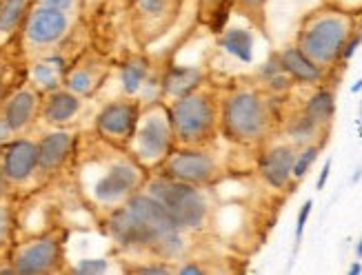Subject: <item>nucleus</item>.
<instances>
[{
	"mask_svg": "<svg viewBox=\"0 0 362 275\" xmlns=\"http://www.w3.org/2000/svg\"><path fill=\"white\" fill-rule=\"evenodd\" d=\"M182 9V0H136L132 9L134 38L140 47L156 42L174 27Z\"/></svg>",
	"mask_w": 362,
	"mask_h": 275,
	"instance_id": "nucleus-14",
	"label": "nucleus"
},
{
	"mask_svg": "<svg viewBox=\"0 0 362 275\" xmlns=\"http://www.w3.org/2000/svg\"><path fill=\"white\" fill-rule=\"evenodd\" d=\"M13 138V134H11V129L7 127V122H5V118L0 116V153H3V149H5V144L9 142Z\"/></svg>",
	"mask_w": 362,
	"mask_h": 275,
	"instance_id": "nucleus-40",
	"label": "nucleus"
},
{
	"mask_svg": "<svg viewBox=\"0 0 362 275\" xmlns=\"http://www.w3.org/2000/svg\"><path fill=\"white\" fill-rule=\"evenodd\" d=\"M107 0H83V21H89L91 16H96L103 7H105Z\"/></svg>",
	"mask_w": 362,
	"mask_h": 275,
	"instance_id": "nucleus-38",
	"label": "nucleus"
},
{
	"mask_svg": "<svg viewBox=\"0 0 362 275\" xmlns=\"http://www.w3.org/2000/svg\"><path fill=\"white\" fill-rule=\"evenodd\" d=\"M27 78V62L18 49V42H9L0 47V105L7 98V93L21 85Z\"/></svg>",
	"mask_w": 362,
	"mask_h": 275,
	"instance_id": "nucleus-23",
	"label": "nucleus"
},
{
	"mask_svg": "<svg viewBox=\"0 0 362 275\" xmlns=\"http://www.w3.org/2000/svg\"><path fill=\"white\" fill-rule=\"evenodd\" d=\"M145 191L165 206V211L180 231L194 235L207 229L211 220V202L204 187L171 180L153 171L145 182Z\"/></svg>",
	"mask_w": 362,
	"mask_h": 275,
	"instance_id": "nucleus-7",
	"label": "nucleus"
},
{
	"mask_svg": "<svg viewBox=\"0 0 362 275\" xmlns=\"http://www.w3.org/2000/svg\"><path fill=\"white\" fill-rule=\"evenodd\" d=\"M311 209H313V200H305V204L300 206V211H298V220H296V245H300L303 233H305V226H307V220L311 216Z\"/></svg>",
	"mask_w": 362,
	"mask_h": 275,
	"instance_id": "nucleus-34",
	"label": "nucleus"
},
{
	"mask_svg": "<svg viewBox=\"0 0 362 275\" xmlns=\"http://www.w3.org/2000/svg\"><path fill=\"white\" fill-rule=\"evenodd\" d=\"M118 83L122 95L138 98L143 105L163 100L160 91V69L145 54H132L118 64Z\"/></svg>",
	"mask_w": 362,
	"mask_h": 275,
	"instance_id": "nucleus-16",
	"label": "nucleus"
},
{
	"mask_svg": "<svg viewBox=\"0 0 362 275\" xmlns=\"http://www.w3.org/2000/svg\"><path fill=\"white\" fill-rule=\"evenodd\" d=\"M85 98L69 91L67 87H58L54 91L42 93L40 103V118L38 124L47 129H60V127H74L78 118L85 111Z\"/></svg>",
	"mask_w": 362,
	"mask_h": 275,
	"instance_id": "nucleus-18",
	"label": "nucleus"
},
{
	"mask_svg": "<svg viewBox=\"0 0 362 275\" xmlns=\"http://www.w3.org/2000/svg\"><path fill=\"white\" fill-rule=\"evenodd\" d=\"M303 113L322 129L332 127L334 116H336V93H334V89L322 87V85L316 87V91H313L309 95V100L305 103Z\"/></svg>",
	"mask_w": 362,
	"mask_h": 275,
	"instance_id": "nucleus-25",
	"label": "nucleus"
},
{
	"mask_svg": "<svg viewBox=\"0 0 362 275\" xmlns=\"http://www.w3.org/2000/svg\"><path fill=\"white\" fill-rule=\"evenodd\" d=\"M7 198H13V193H11V185L7 180L3 167H0V200H7Z\"/></svg>",
	"mask_w": 362,
	"mask_h": 275,
	"instance_id": "nucleus-39",
	"label": "nucleus"
},
{
	"mask_svg": "<svg viewBox=\"0 0 362 275\" xmlns=\"http://www.w3.org/2000/svg\"><path fill=\"white\" fill-rule=\"evenodd\" d=\"M34 0H0V47L16 40Z\"/></svg>",
	"mask_w": 362,
	"mask_h": 275,
	"instance_id": "nucleus-24",
	"label": "nucleus"
},
{
	"mask_svg": "<svg viewBox=\"0 0 362 275\" xmlns=\"http://www.w3.org/2000/svg\"><path fill=\"white\" fill-rule=\"evenodd\" d=\"M198 3V13L204 23H209L211 31H223L229 21L231 11V0H196Z\"/></svg>",
	"mask_w": 362,
	"mask_h": 275,
	"instance_id": "nucleus-29",
	"label": "nucleus"
},
{
	"mask_svg": "<svg viewBox=\"0 0 362 275\" xmlns=\"http://www.w3.org/2000/svg\"><path fill=\"white\" fill-rule=\"evenodd\" d=\"M167 107L176 147H211L220 136V93L214 85L204 83Z\"/></svg>",
	"mask_w": 362,
	"mask_h": 275,
	"instance_id": "nucleus-5",
	"label": "nucleus"
},
{
	"mask_svg": "<svg viewBox=\"0 0 362 275\" xmlns=\"http://www.w3.org/2000/svg\"><path fill=\"white\" fill-rule=\"evenodd\" d=\"M327 131H329V129L318 127L311 118H307L303 111L287 122V136H289L293 147H305V144L316 142L318 136H325Z\"/></svg>",
	"mask_w": 362,
	"mask_h": 275,
	"instance_id": "nucleus-27",
	"label": "nucleus"
},
{
	"mask_svg": "<svg viewBox=\"0 0 362 275\" xmlns=\"http://www.w3.org/2000/svg\"><path fill=\"white\" fill-rule=\"evenodd\" d=\"M360 42H362V31H360V29H356L354 34L349 36L347 45H344V49H342V58H340V62H342V64H344V62H349V60L354 58V54L358 52Z\"/></svg>",
	"mask_w": 362,
	"mask_h": 275,
	"instance_id": "nucleus-36",
	"label": "nucleus"
},
{
	"mask_svg": "<svg viewBox=\"0 0 362 275\" xmlns=\"http://www.w3.org/2000/svg\"><path fill=\"white\" fill-rule=\"evenodd\" d=\"M158 173L171 177V180L209 189L223 177V167H220V160L211 147H176L163 163Z\"/></svg>",
	"mask_w": 362,
	"mask_h": 275,
	"instance_id": "nucleus-11",
	"label": "nucleus"
},
{
	"mask_svg": "<svg viewBox=\"0 0 362 275\" xmlns=\"http://www.w3.org/2000/svg\"><path fill=\"white\" fill-rule=\"evenodd\" d=\"M16 198L0 200V255H7L9 247L16 240L18 231V209H16Z\"/></svg>",
	"mask_w": 362,
	"mask_h": 275,
	"instance_id": "nucleus-28",
	"label": "nucleus"
},
{
	"mask_svg": "<svg viewBox=\"0 0 362 275\" xmlns=\"http://www.w3.org/2000/svg\"><path fill=\"white\" fill-rule=\"evenodd\" d=\"M327 5H332L336 9H342L347 13L360 16L362 13V0H327Z\"/></svg>",
	"mask_w": 362,
	"mask_h": 275,
	"instance_id": "nucleus-37",
	"label": "nucleus"
},
{
	"mask_svg": "<svg viewBox=\"0 0 362 275\" xmlns=\"http://www.w3.org/2000/svg\"><path fill=\"white\" fill-rule=\"evenodd\" d=\"M349 273H351V275H358V273H362V264H360V262H354V264L349 267Z\"/></svg>",
	"mask_w": 362,
	"mask_h": 275,
	"instance_id": "nucleus-42",
	"label": "nucleus"
},
{
	"mask_svg": "<svg viewBox=\"0 0 362 275\" xmlns=\"http://www.w3.org/2000/svg\"><path fill=\"white\" fill-rule=\"evenodd\" d=\"M356 29L358 16L325 5L303 18L296 34V47L325 71H334L342 64V49Z\"/></svg>",
	"mask_w": 362,
	"mask_h": 275,
	"instance_id": "nucleus-4",
	"label": "nucleus"
},
{
	"mask_svg": "<svg viewBox=\"0 0 362 275\" xmlns=\"http://www.w3.org/2000/svg\"><path fill=\"white\" fill-rule=\"evenodd\" d=\"M98 222L105 235L122 253L136 257L153 255L174 264L187 257L189 233L178 229L165 206L145 189Z\"/></svg>",
	"mask_w": 362,
	"mask_h": 275,
	"instance_id": "nucleus-2",
	"label": "nucleus"
},
{
	"mask_svg": "<svg viewBox=\"0 0 362 275\" xmlns=\"http://www.w3.org/2000/svg\"><path fill=\"white\" fill-rule=\"evenodd\" d=\"M40 103H42V93L27 78L7 93V98L0 105V116L5 118L13 136L34 131V127L38 124L40 118Z\"/></svg>",
	"mask_w": 362,
	"mask_h": 275,
	"instance_id": "nucleus-17",
	"label": "nucleus"
},
{
	"mask_svg": "<svg viewBox=\"0 0 362 275\" xmlns=\"http://www.w3.org/2000/svg\"><path fill=\"white\" fill-rule=\"evenodd\" d=\"M329 173H332V158L325 160V165H322V171H320V177H318V189H325L327 180H329Z\"/></svg>",
	"mask_w": 362,
	"mask_h": 275,
	"instance_id": "nucleus-41",
	"label": "nucleus"
},
{
	"mask_svg": "<svg viewBox=\"0 0 362 275\" xmlns=\"http://www.w3.org/2000/svg\"><path fill=\"white\" fill-rule=\"evenodd\" d=\"M0 167L7 175L16 200L38 191V138L31 134L13 136L0 153Z\"/></svg>",
	"mask_w": 362,
	"mask_h": 275,
	"instance_id": "nucleus-10",
	"label": "nucleus"
},
{
	"mask_svg": "<svg viewBox=\"0 0 362 275\" xmlns=\"http://www.w3.org/2000/svg\"><path fill=\"white\" fill-rule=\"evenodd\" d=\"M320 149H322V142H311V144L300 147V151L296 153V160H293V171H291L293 180H303V177L309 173L313 163L318 160Z\"/></svg>",
	"mask_w": 362,
	"mask_h": 275,
	"instance_id": "nucleus-30",
	"label": "nucleus"
},
{
	"mask_svg": "<svg viewBox=\"0 0 362 275\" xmlns=\"http://www.w3.org/2000/svg\"><path fill=\"white\" fill-rule=\"evenodd\" d=\"M81 131L76 127L47 129L38 136V182L40 189L71 171Z\"/></svg>",
	"mask_w": 362,
	"mask_h": 275,
	"instance_id": "nucleus-12",
	"label": "nucleus"
},
{
	"mask_svg": "<svg viewBox=\"0 0 362 275\" xmlns=\"http://www.w3.org/2000/svg\"><path fill=\"white\" fill-rule=\"evenodd\" d=\"M67 229L52 226L29 238L13 240L5 260L16 275H56L67 273Z\"/></svg>",
	"mask_w": 362,
	"mask_h": 275,
	"instance_id": "nucleus-8",
	"label": "nucleus"
},
{
	"mask_svg": "<svg viewBox=\"0 0 362 275\" xmlns=\"http://www.w3.org/2000/svg\"><path fill=\"white\" fill-rule=\"evenodd\" d=\"M34 5L54 7V9H62V11H71V13L83 16V0H34Z\"/></svg>",
	"mask_w": 362,
	"mask_h": 275,
	"instance_id": "nucleus-33",
	"label": "nucleus"
},
{
	"mask_svg": "<svg viewBox=\"0 0 362 275\" xmlns=\"http://www.w3.org/2000/svg\"><path fill=\"white\" fill-rule=\"evenodd\" d=\"M76 54H67V47H65V49H60V52L29 60L27 62V80L40 93L62 87V83H65V74L69 69L71 60L76 58Z\"/></svg>",
	"mask_w": 362,
	"mask_h": 275,
	"instance_id": "nucleus-20",
	"label": "nucleus"
},
{
	"mask_svg": "<svg viewBox=\"0 0 362 275\" xmlns=\"http://www.w3.org/2000/svg\"><path fill=\"white\" fill-rule=\"evenodd\" d=\"M278 95H267L260 87H233L220 95V136L240 147H258L269 138Z\"/></svg>",
	"mask_w": 362,
	"mask_h": 275,
	"instance_id": "nucleus-3",
	"label": "nucleus"
},
{
	"mask_svg": "<svg viewBox=\"0 0 362 275\" xmlns=\"http://www.w3.org/2000/svg\"><path fill=\"white\" fill-rule=\"evenodd\" d=\"M282 69L287 71V76L293 80L296 85H309V87H320L325 85L327 74L322 67H318L309 56H305L296 45L285 47L282 52H278Z\"/></svg>",
	"mask_w": 362,
	"mask_h": 275,
	"instance_id": "nucleus-22",
	"label": "nucleus"
},
{
	"mask_svg": "<svg viewBox=\"0 0 362 275\" xmlns=\"http://www.w3.org/2000/svg\"><path fill=\"white\" fill-rule=\"evenodd\" d=\"M207 83V71L198 64H178L169 62L167 67L160 69V91L163 100H176L180 95L198 89L200 85Z\"/></svg>",
	"mask_w": 362,
	"mask_h": 275,
	"instance_id": "nucleus-21",
	"label": "nucleus"
},
{
	"mask_svg": "<svg viewBox=\"0 0 362 275\" xmlns=\"http://www.w3.org/2000/svg\"><path fill=\"white\" fill-rule=\"evenodd\" d=\"M109 269V260L107 257H83V260H76L74 267H67V273H78V275H98V273H107Z\"/></svg>",
	"mask_w": 362,
	"mask_h": 275,
	"instance_id": "nucleus-32",
	"label": "nucleus"
},
{
	"mask_svg": "<svg viewBox=\"0 0 362 275\" xmlns=\"http://www.w3.org/2000/svg\"><path fill=\"white\" fill-rule=\"evenodd\" d=\"M71 173L81 200L98 220L129 202L145 189L149 177V171L140 167L127 149L116 147L93 131L81 134Z\"/></svg>",
	"mask_w": 362,
	"mask_h": 275,
	"instance_id": "nucleus-1",
	"label": "nucleus"
},
{
	"mask_svg": "<svg viewBox=\"0 0 362 275\" xmlns=\"http://www.w3.org/2000/svg\"><path fill=\"white\" fill-rule=\"evenodd\" d=\"M220 47L240 62L254 60V34L243 27H229L220 34Z\"/></svg>",
	"mask_w": 362,
	"mask_h": 275,
	"instance_id": "nucleus-26",
	"label": "nucleus"
},
{
	"mask_svg": "<svg viewBox=\"0 0 362 275\" xmlns=\"http://www.w3.org/2000/svg\"><path fill=\"white\" fill-rule=\"evenodd\" d=\"M298 147H293L291 142H280L274 147L264 149L258 158V173L264 180L267 187H272L276 191L287 189L289 182L293 180V160H296Z\"/></svg>",
	"mask_w": 362,
	"mask_h": 275,
	"instance_id": "nucleus-19",
	"label": "nucleus"
},
{
	"mask_svg": "<svg viewBox=\"0 0 362 275\" xmlns=\"http://www.w3.org/2000/svg\"><path fill=\"white\" fill-rule=\"evenodd\" d=\"M356 257H358V260H362V235H360L358 245H356Z\"/></svg>",
	"mask_w": 362,
	"mask_h": 275,
	"instance_id": "nucleus-43",
	"label": "nucleus"
},
{
	"mask_svg": "<svg viewBox=\"0 0 362 275\" xmlns=\"http://www.w3.org/2000/svg\"><path fill=\"white\" fill-rule=\"evenodd\" d=\"M360 89H362V80H358V83H356V85L351 87V91H354V93H358Z\"/></svg>",
	"mask_w": 362,
	"mask_h": 275,
	"instance_id": "nucleus-44",
	"label": "nucleus"
},
{
	"mask_svg": "<svg viewBox=\"0 0 362 275\" xmlns=\"http://www.w3.org/2000/svg\"><path fill=\"white\" fill-rule=\"evenodd\" d=\"M176 149L174 129H171L169 107L165 100L143 105L136 131L127 144L129 156L145 171L153 173L163 167L165 160Z\"/></svg>",
	"mask_w": 362,
	"mask_h": 275,
	"instance_id": "nucleus-9",
	"label": "nucleus"
},
{
	"mask_svg": "<svg viewBox=\"0 0 362 275\" xmlns=\"http://www.w3.org/2000/svg\"><path fill=\"white\" fill-rule=\"evenodd\" d=\"M174 273H180V275H200V273H207V267H200L196 260H189V257H182L180 262H176Z\"/></svg>",
	"mask_w": 362,
	"mask_h": 275,
	"instance_id": "nucleus-35",
	"label": "nucleus"
},
{
	"mask_svg": "<svg viewBox=\"0 0 362 275\" xmlns=\"http://www.w3.org/2000/svg\"><path fill=\"white\" fill-rule=\"evenodd\" d=\"M112 62H109L105 54L93 49V47H83L71 60L62 87H67L69 91L81 95V98L89 100L103 89L107 78L112 76Z\"/></svg>",
	"mask_w": 362,
	"mask_h": 275,
	"instance_id": "nucleus-15",
	"label": "nucleus"
},
{
	"mask_svg": "<svg viewBox=\"0 0 362 275\" xmlns=\"http://www.w3.org/2000/svg\"><path fill=\"white\" fill-rule=\"evenodd\" d=\"M83 23L85 21L81 13L31 3L18 36H16L25 62L69 47Z\"/></svg>",
	"mask_w": 362,
	"mask_h": 275,
	"instance_id": "nucleus-6",
	"label": "nucleus"
},
{
	"mask_svg": "<svg viewBox=\"0 0 362 275\" xmlns=\"http://www.w3.org/2000/svg\"><path fill=\"white\" fill-rule=\"evenodd\" d=\"M264 7H267V0H231V9L243 13L245 18H249L256 25H262Z\"/></svg>",
	"mask_w": 362,
	"mask_h": 275,
	"instance_id": "nucleus-31",
	"label": "nucleus"
},
{
	"mask_svg": "<svg viewBox=\"0 0 362 275\" xmlns=\"http://www.w3.org/2000/svg\"><path fill=\"white\" fill-rule=\"evenodd\" d=\"M140 111H143V103L138 98H129V95L107 100L105 105H100L96 116H93L91 131L120 149H127V144L136 131Z\"/></svg>",
	"mask_w": 362,
	"mask_h": 275,
	"instance_id": "nucleus-13",
	"label": "nucleus"
}]
</instances>
